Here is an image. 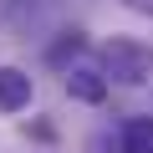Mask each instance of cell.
Returning a JSON list of instances; mask_svg holds the SVG:
<instances>
[{
  "instance_id": "cell-1",
  "label": "cell",
  "mask_w": 153,
  "mask_h": 153,
  "mask_svg": "<svg viewBox=\"0 0 153 153\" xmlns=\"http://www.w3.org/2000/svg\"><path fill=\"white\" fill-rule=\"evenodd\" d=\"M102 71L123 87H143V82H153V46H143L133 36H112L102 46Z\"/></svg>"
},
{
  "instance_id": "cell-2",
  "label": "cell",
  "mask_w": 153,
  "mask_h": 153,
  "mask_svg": "<svg viewBox=\"0 0 153 153\" xmlns=\"http://www.w3.org/2000/svg\"><path fill=\"white\" fill-rule=\"evenodd\" d=\"M31 107V76L21 66H0V112H21Z\"/></svg>"
},
{
  "instance_id": "cell-3",
  "label": "cell",
  "mask_w": 153,
  "mask_h": 153,
  "mask_svg": "<svg viewBox=\"0 0 153 153\" xmlns=\"http://www.w3.org/2000/svg\"><path fill=\"white\" fill-rule=\"evenodd\" d=\"M117 153H153V117H128Z\"/></svg>"
},
{
  "instance_id": "cell-4",
  "label": "cell",
  "mask_w": 153,
  "mask_h": 153,
  "mask_svg": "<svg viewBox=\"0 0 153 153\" xmlns=\"http://www.w3.org/2000/svg\"><path fill=\"white\" fill-rule=\"evenodd\" d=\"M66 92L76 102H102L107 97V82H102L97 71H66Z\"/></svg>"
},
{
  "instance_id": "cell-5",
  "label": "cell",
  "mask_w": 153,
  "mask_h": 153,
  "mask_svg": "<svg viewBox=\"0 0 153 153\" xmlns=\"http://www.w3.org/2000/svg\"><path fill=\"white\" fill-rule=\"evenodd\" d=\"M128 10H138V16H153V0H123Z\"/></svg>"
},
{
  "instance_id": "cell-6",
  "label": "cell",
  "mask_w": 153,
  "mask_h": 153,
  "mask_svg": "<svg viewBox=\"0 0 153 153\" xmlns=\"http://www.w3.org/2000/svg\"><path fill=\"white\" fill-rule=\"evenodd\" d=\"M87 153H112V143H107V138H92V143H87Z\"/></svg>"
}]
</instances>
